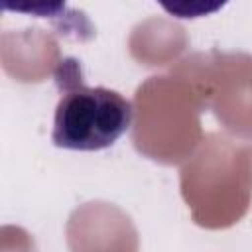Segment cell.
I'll return each instance as SVG.
<instances>
[{"instance_id": "6da1fadb", "label": "cell", "mask_w": 252, "mask_h": 252, "mask_svg": "<svg viewBox=\"0 0 252 252\" xmlns=\"http://www.w3.org/2000/svg\"><path fill=\"white\" fill-rule=\"evenodd\" d=\"M132 118V104L120 93L79 81L65 89L55 106L51 140L63 150L98 152L124 136Z\"/></svg>"}, {"instance_id": "7a4b0ae2", "label": "cell", "mask_w": 252, "mask_h": 252, "mask_svg": "<svg viewBox=\"0 0 252 252\" xmlns=\"http://www.w3.org/2000/svg\"><path fill=\"white\" fill-rule=\"evenodd\" d=\"M158 4L179 20L205 18L228 4V0H158Z\"/></svg>"}, {"instance_id": "3957f363", "label": "cell", "mask_w": 252, "mask_h": 252, "mask_svg": "<svg viewBox=\"0 0 252 252\" xmlns=\"http://www.w3.org/2000/svg\"><path fill=\"white\" fill-rule=\"evenodd\" d=\"M2 10L35 16V18H59L65 12L67 0H0Z\"/></svg>"}]
</instances>
